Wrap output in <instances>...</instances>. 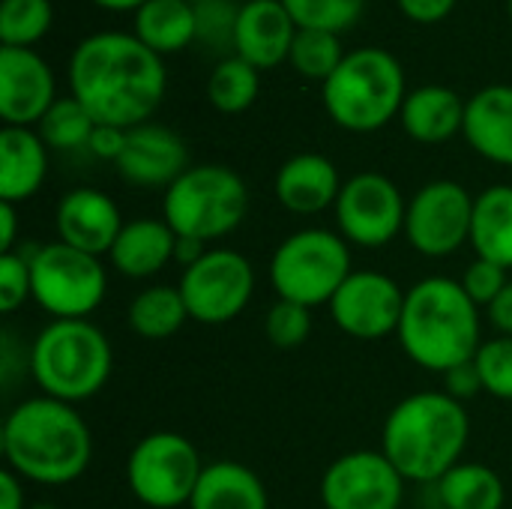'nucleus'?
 <instances>
[{
    "mask_svg": "<svg viewBox=\"0 0 512 509\" xmlns=\"http://www.w3.org/2000/svg\"><path fill=\"white\" fill-rule=\"evenodd\" d=\"M177 234L165 219H129L114 240L108 261L117 273L129 279H147L174 261Z\"/></svg>",
    "mask_w": 512,
    "mask_h": 509,
    "instance_id": "nucleus-24",
    "label": "nucleus"
},
{
    "mask_svg": "<svg viewBox=\"0 0 512 509\" xmlns=\"http://www.w3.org/2000/svg\"><path fill=\"white\" fill-rule=\"evenodd\" d=\"M435 489L444 509H504L507 501L501 474L480 462H459L435 483Z\"/></svg>",
    "mask_w": 512,
    "mask_h": 509,
    "instance_id": "nucleus-28",
    "label": "nucleus"
},
{
    "mask_svg": "<svg viewBox=\"0 0 512 509\" xmlns=\"http://www.w3.org/2000/svg\"><path fill=\"white\" fill-rule=\"evenodd\" d=\"M57 102V81L36 48H0V117L3 126H39Z\"/></svg>",
    "mask_w": 512,
    "mask_h": 509,
    "instance_id": "nucleus-16",
    "label": "nucleus"
},
{
    "mask_svg": "<svg viewBox=\"0 0 512 509\" xmlns=\"http://www.w3.org/2000/svg\"><path fill=\"white\" fill-rule=\"evenodd\" d=\"M405 477L381 450H354L330 462L321 477L324 509H399Z\"/></svg>",
    "mask_w": 512,
    "mask_h": 509,
    "instance_id": "nucleus-14",
    "label": "nucleus"
},
{
    "mask_svg": "<svg viewBox=\"0 0 512 509\" xmlns=\"http://www.w3.org/2000/svg\"><path fill=\"white\" fill-rule=\"evenodd\" d=\"M54 225H57L60 243L102 258L111 252V246L120 237L126 222L111 195H105L102 189H93V186H78L60 198Z\"/></svg>",
    "mask_w": 512,
    "mask_h": 509,
    "instance_id": "nucleus-18",
    "label": "nucleus"
},
{
    "mask_svg": "<svg viewBox=\"0 0 512 509\" xmlns=\"http://www.w3.org/2000/svg\"><path fill=\"white\" fill-rule=\"evenodd\" d=\"M6 468L27 483L66 486L75 483L93 459V438L75 405L51 396L18 402L0 432Z\"/></svg>",
    "mask_w": 512,
    "mask_h": 509,
    "instance_id": "nucleus-2",
    "label": "nucleus"
},
{
    "mask_svg": "<svg viewBox=\"0 0 512 509\" xmlns=\"http://www.w3.org/2000/svg\"><path fill=\"white\" fill-rule=\"evenodd\" d=\"M237 15H240V6H234L231 0L195 6V21H198L195 42H201L210 51H234Z\"/></svg>",
    "mask_w": 512,
    "mask_h": 509,
    "instance_id": "nucleus-37",
    "label": "nucleus"
},
{
    "mask_svg": "<svg viewBox=\"0 0 512 509\" xmlns=\"http://www.w3.org/2000/svg\"><path fill=\"white\" fill-rule=\"evenodd\" d=\"M207 255L204 243L201 240H192V237H177V246H174V264H180L183 270L198 264L201 258Z\"/></svg>",
    "mask_w": 512,
    "mask_h": 509,
    "instance_id": "nucleus-46",
    "label": "nucleus"
},
{
    "mask_svg": "<svg viewBox=\"0 0 512 509\" xmlns=\"http://www.w3.org/2000/svg\"><path fill=\"white\" fill-rule=\"evenodd\" d=\"M261 93V69L231 54L219 60L207 78V99L219 114H243Z\"/></svg>",
    "mask_w": 512,
    "mask_h": 509,
    "instance_id": "nucleus-30",
    "label": "nucleus"
},
{
    "mask_svg": "<svg viewBox=\"0 0 512 509\" xmlns=\"http://www.w3.org/2000/svg\"><path fill=\"white\" fill-rule=\"evenodd\" d=\"M33 300L30 258L24 252H0V312L12 315Z\"/></svg>",
    "mask_w": 512,
    "mask_h": 509,
    "instance_id": "nucleus-38",
    "label": "nucleus"
},
{
    "mask_svg": "<svg viewBox=\"0 0 512 509\" xmlns=\"http://www.w3.org/2000/svg\"><path fill=\"white\" fill-rule=\"evenodd\" d=\"M474 195L456 180H432L414 192L405 216L411 249L426 258H447L471 243Z\"/></svg>",
    "mask_w": 512,
    "mask_h": 509,
    "instance_id": "nucleus-13",
    "label": "nucleus"
},
{
    "mask_svg": "<svg viewBox=\"0 0 512 509\" xmlns=\"http://www.w3.org/2000/svg\"><path fill=\"white\" fill-rule=\"evenodd\" d=\"M297 30L282 0H246L237 15L234 54L261 72L276 69L291 57Z\"/></svg>",
    "mask_w": 512,
    "mask_h": 509,
    "instance_id": "nucleus-19",
    "label": "nucleus"
},
{
    "mask_svg": "<svg viewBox=\"0 0 512 509\" xmlns=\"http://www.w3.org/2000/svg\"><path fill=\"white\" fill-rule=\"evenodd\" d=\"M186 3H192V6H204V3H216V0H186Z\"/></svg>",
    "mask_w": 512,
    "mask_h": 509,
    "instance_id": "nucleus-48",
    "label": "nucleus"
},
{
    "mask_svg": "<svg viewBox=\"0 0 512 509\" xmlns=\"http://www.w3.org/2000/svg\"><path fill=\"white\" fill-rule=\"evenodd\" d=\"M132 33L159 57L177 54L198 36L195 6L186 0H147L132 15Z\"/></svg>",
    "mask_w": 512,
    "mask_h": 509,
    "instance_id": "nucleus-27",
    "label": "nucleus"
},
{
    "mask_svg": "<svg viewBox=\"0 0 512 509\" xmlns=\"http://www.w3.org/2000/svg\"><path fill=\"white\" fill-rule=\"evenodd\" d=\"M180 294L189 318L207 327L234 321L255 294V267L237 249H207V255L186 267Z\"/></svg>",
    "mask_w": 512,
    "mask_h": 509,
    "instance_id": "nucleus-11",
    "label": "nucleus"
},
{
    "mask_svg": "<svg viewBox=\"0 0 512 509\" xmlns=\"http://www.w3.org/2000/svg\"><path fill=\"white\" fill-rule=\"evenodd\" d=\"M462 135L477 156L512 168V84H489L468 99Z\"/></svg>",
    "mask_w": 512,
    "mask_h": 509,
    "instance_id": "nucleus-21",
    "label": "nucleus"
},
{
    "mask_svg": "<svg viewBox=\"0 0 512 509\" xmlns=\"http://www.w3.org/2000/svg\"><path fill=\"white\" fill-rule=\"evenodd\" d=\"M126 132H129V129L102 126V123H99L96 132H93V138H90V144H87V150H90L93 156L105 159V162H117L120 153H123V147H126Z\"/></svg>",
    "mask_w": 512,
    "mask_h": 509,
    "instance_id": "nucleus-42",
    "label": "nucleus"
},
{
    "mask_svg": "<svg viewBox=\"0 0 512 509\" xmlns=\"http://www.w3.org/2000/svg\"><path fill=\"white\" fill-rule=\"evenodd\" d=\"M396 339L411 363L447 375L480 351V306L450 276L420 279L405 294Z\"/></svg>",
    "mask_w": 512,
    "mask_h": 509,
    "instance_id": "nucleus-3",
    "label": "nucleus"
},
{
    "mask_svg": "<svg viewBox=\"0 0 512 509\" xmlns=\"http://www.w3.org/2000/svg\"><path fill=\"white\" fill-rule=\"evenodd\" d=\"M333 210L339 234L360 249H384L405 234V195L378 171H360L348 177Z\"/></svg>",
    "mask_w": 512,
    "mask_h": 509,
    "instance_id": "nucleus-12",
    "label": "nucleus"
},
{
    "mask_svg": "<svg viewBox=\"0 0 512 509\" xmlns=\"http://www.w3.org/2000/svg\"><path fill=\"white\" fill-rule=\"evenodd\" d=\"M300 30H327L345 33L351 30L366 9V0H282Z\"/></svg>",
    "mask_w": 512,
    "mask_h": 509,
    "instance_id": "nucleus-34",
    "label": "nucleus"
},
{
    "mask_svg": "<svg viewBox=\"0 0 512 509\" xmlns=\"http://www.w3.org/2000/svg\"><path fill=\"white\" fill-rule=\"evenodd\" d=\"M408 96L405 69L387 48L348 51L339 69L321 84L327 117L348 132H378L399 117Z\"/></svg>",
    "mask_w": 512,
    "mask_h": 509,
    "instance_id": "nucleus-6",
    "label": "nucleus"
},
{
    "mask_svg": "<svg viewBox=\"0 0 512 509\" xmlns=\"http://www.w3.org/2000/svg\"><path fill=\"white\" fill-rule=\"evenodd\" d=\"M342 177L333 159L324 153H297L282 162L273 180L276 201L297 216H315L336 207L342 192Z\"/></svg>",
    "mask_w": 512,
    "mask_h": 509,
    "instance_id": "nucleus-20",
    "label": "nucleus"
},
{
    "mask_svg": "<svg viewBox=\"0 0 512 509\" xmlns=\"http://www.w3.org/2000/svg\"><path fill=\"white\" fill-rule=\"evenodd\" d=\"M72 96L102 126L135 129L150 123L168 90V69L135 33L99 30L84 36L69 57Z\"/></svg>",
    "mask_w": 512,
    "mask_h": 509,
    "instance_id": "nucleus-1",
    "label": "nucleus"
},
{
    "mask_svg": "<svg viewBox=\"0 0 512 509\" xmlns=\"http://www.w3.org/2000/svg\"><path fill=\"white\" fill-rule=\"evenodd\" d=\"M474 363L483 381V393L501 402H512V336L486 339Z\"/></svg>",
    "mask_w": 512,
    "mask_h": 509,
    "instance_id": "nucleus-35",
    "label": "nucleus"
},
{
    "mask_svg": "<svg viewBox=\"0 0 512 509\" xmlns=\"http://www.w3.org/2000/svg\"><path fill=\"white\" fill-rule=\"evenodd\" d=\"M114 354L108 336L90 321H48L27 354V369L42 396L66 405L93 399L111 378Z\"/></svg>",
    "mask_w": 512,
    "mask_h": 509,
    "instance_id": "nucleus-5",
    "label": "nucleus"
},
{
    "mask_svg": "<svg viewBox=\"0 0 512 509\" xmlns=\"http://www.w3.org/2000/svg\"><path fill=\"white\" fill-rule=\"evenodd\" d=\"M465 108L468 99H462L453 87L423 84L405 96L399 123L417 144H447L465 129Z\"/></svg>",
    "mask_w": 512,
    "mask_h": 509,
    "instance_id": "nucleus-23",
    "label": "nucleus"
},
{
    "mask_svg": "<svg viewBox=\"0 0 512 509\" xmlns=\"http://www.w3.org/2000/svg\"><path fill=\"white\" fill-rule=\"evenodd\" d=\"M459 282L480 309H489L498 300V294L510 285L507 270L495 261H486V258H474Z\"/></svg>",
    "mask_w": 512,
    "mask_h": 509,
    "instance_id": "nucleus-39",
    "label": "nucleus"
},
{
    "mask_svg": "<svg viewBox=\"0 0 512 509\" xmlns=\"http://www.w3.org/2000/svg\"><path fill=\"white\" fill-rule=\"evenodd\" d=\"M18 240V210L15 204L0 201V252H12Z\"/></svg>",
    "mask_w": 512,
    "mask_h": 509,
    "instance_id": "nucleus-45",
    "label": "nucleus"
},
{
    "mask_svg": "<svg viewBox=\"0 0 512 509\" xmlns=\"http://www.w3.org/2000/svg\"><path fill=\"white\" fill-rule=\"evenodd\" d=\"M459 0H396L399 12L414 24H441L453 15Z\"/></svg>",
    "mask_w": 512,
    "mask_h": 509,
    "instance_id": "nucleus-40",
    "label": "nucleus"
},
{
    "mask_svg": "<svg viewBox=\"0 0 512 509\" xmlns=\"http://www.w3.org/2000/svg\"><path fill=\"white\" fill-rule=\"evenodd\" d=\"M345 48L339 33H327V30H297V39L291 45V57L288 63L294 66L297 75L309 78V81H327L339 63L345 60Z\"/></svg>",
    "mask_w": 512,
    "mask_h": 509,
    "instance_id": "nucleus-33",
    "label": "nucleus"
},
{
    "mask_svg": "<svg viewBox=\"0 0 512 509\" xmlns=\"http://www.w3.org/2000/svg\"><path fill=\"white\" fill-rule=\"evenodd\" d=\"M249 210V189L228 165H192L162 198V219L177 237L201 243L222 240L240 228Z\"/></svg>",
    "mask_w": 512,
    "mask_h": 509,
    "instance_id": "nucleus-7",
    "label": "nucleus"
},
{
    "mask_svg": "<svg viewBox=\"0 0 512 509\" xmlns=\"http://www.w3.org/2000/svg\"><path fill=\"white\" fill-rule=\"evenodd\" d=\"M54 24L51 0H3L0 48H36Z\"/></svg>",
    "mask_w": 512,
    "mask_h": 509,
    "instance_id": "nucleus-31",
    "label": "nucleus"
},
{
    "mask_svg": "<svg viewBox=\"0 0 512 509\" xmlns=\"http://www.w3.org/2000/svg\"><path fill=\"white\" fill-rule=\"evenodd\" d=\"M471 420L459 399L444 390L405 396L384 420L381 453L408 483H438L462 462Z\"/></svg>",
    "mask_w": 512,
    "mask_h": 509,
    "instance_id": "nucleus-4",
    "label": "nucleus"
},
{
    "mask_svg": "<svg viewBox=\"0 0 512 509\" xmlns=\"http://www.w3.org/2000/svg\"><path fill=\"white\" fill-rule=\"evenodd\" d=\"M48 174V144L30 126L0 129V201L24 204L30 201Z\"/></svg>",
    "mask_w": 512,
    "mask_h": 509,
    "instance_id": "nucleus-22",
    "label": "nucleus"
},
{
    "mask_svg": "<svg viewBox=\"0 0 512 509\" xmlns=\"http://www.w3.org/2000/svg\"><path fill=\"white\" fill-rule=\"evenodd\" d=\"M93 6H99V9H108V12H138L147 0H90Z\"/></svg>",
    "mask_w": 512,
    "mask_h": 509,
    "instance_id": "nucleus-47",
    "label": "nucleus"
},
{
    "mask_svg": "<svg viewBox=\"0 0 512 509\" xmlns=\"http://www.w3.org/2000/svg\"><path fill=\"white\" fill-rule=\"evenodd\" d=\"M351 273L348 240L327 228L288 234L270 258V285L276 297L309 309L330 306Z\"/></svg>",
    "mask_w": 512,
    "mask_h": 509,
    "instance_id": "nucleus-8",
    "label": "nucleus"
},
{
    "mask_svg": "<svg viewBox=\"0 0 512 509\" xmlns=\"http://www.w3.org/2000/svg\"><path fill=\"white\" fill-rule=\"evenodd\" d=\"M507 12H510V21H512V0H507Z\"/></svg>",
    "mask_w": 512,
    "mask_h": 509,
    "instance_id": "nucleus-50",
    "label": "nucleus"
},
{
    "mask_svg": "<svg viewBox=\"0 0 512 509\" xmlns=\"http://www.w3.org/2000/svg\"><path fill=\"white\" fill-rule=\"evenodd\" d=\"M405 294L408 291L387 273L354 270L330 300V315L345 336L375 342L399 330Z\"/></svg>",
    "mask_w": 512,
    "mask_h": 509,
    "instance_id": "nucleus-15",
    "label": "nucleus"
},
{
    "mask_svg": "<svg viewBox=\"0 0 512 509\" xmlns=\"http://www.w3.org/2000/svg\"><path fill=\"white\" fill-rule=\"evenodd\" d=\"M204 468L198 447L186 435L150 432L126 459V483L144 507H189Z\"/></svg>",
    "mask_w": 512,
    "mask_h": 509,
    "instance_id": "nucleus-10",
    "label": "nucleus"
},
{
    "mask_svg": "<svg viewBox=\"0 0 512 509\" xmlns=\"http://www.w3.org/2000/svg\"><path fill=\"white\" fill-rule=\"evenodd\" d=\"M96 126L99 123L90 117V111L69 93L51 105V111L39 120L36 132L42 135L48 150H78L90 144Z\"/></svg>",
    "mask_w": 512,
    "mask_h": 509,
    "instance_id": "nucleus-32",
    "label": "nucleus"
},
{
    "mask_svg": "<svg viewBox=\"0 0 512 509\" xmlns=\"http://www.w3.org/2000/svg\"><path fill=\"white\" fill-rule=\"evenodd\" d=\"M483 390V381H480V372H477V363H465V366H456L444 375V393H450L453 399L465 402L471 396H477Z\"/></svg>",
    "mask_w": 512,
    "mask_h": 509,
    "instance_id": "nucleus-41",
    "label": "nucleus"
},
{
    "mask_svg": "<svg viewBox=\"0 0 512 509\" xmlns=\"http://www.w3.org/2000/svg\"><path fill=\"white\" fill-rule=\"evenodd\" d=\"M27 509H57L54 504H33V507H27Z\"/></svg>",
    "mask_w": 512,
    "mask_h": 509,
    "instance_id": "nucleus-49",
    "label": "nucleus"
},
{
    "mask_svg": "<svg viewBox=\"0 0 512 509\" xmlns=\"http://www.w3.org/2000/svg\"><path fill=\"white\" fill-rule=\"evenodd\" d=\"M120 177L141 189H168L189 165L186 141L159 123H141L126 132V147L114 162Z\"/></svg>",
    "mask_w": 512,
    "mask_h": 509,
    "instance_id": "nucleus-17",
    "label": "nucleus"
},
{
    "mask_svg": "<svg viewBox=\"0 0 512 509\" xmlns=\"http://www.w3.org/2000/svg\"><path fill=\"white\" fill-rule=\"evenodd\" d=\"M126 318L135 336L162 342L180 333V327L189 321V309L177 285H150L141 294H135Z\"/></svg>",
    "mask_w": 512,
    "mask_h": 509,
    "instance_id": "nucleus-29",
    "label": "nucleus"
},
{
    "mask_svg": "<svg viewBox=\"0 0 512 509\" xmlns=\"http://www.w3.org/2000/svg\"><path fill=\"white\" fill-rule=\"evenodd\" d=\"M471 249L477 258L512 270V186L498 183L474 198Z\"/></svg>",
    "mask_w": 512,
    "mask_h": 509,
    "instance_id": "nucleus-26",
    "label": "nucleus"
},
{
    "mask_svg": "<svg viewBox=\"0 0 512 509\" xmlns=\"http://www.w3.org/2000/svg\"><path fill=\"white\" fill-rule=\"evenodd\" d=\"M189 509H270L261 477L231 459L204 468Z\"/></svg>",
    "mask_w": 512,
    "mask_h": 509,
    "instance_id": "nucleus-25",
    "label": "nucleus"
},
{
    "mask_svg": "<svg viewBox=\"0 0 512 509\" xmlns=\"http://www.w3.org/2000/svg\"><path fill=\"white\" fill-rule=\"evenodd\" d=\"M30 282L33 303L51 315V321L90 318L108 291V273L96 255L72 249L60 240L33 246Z\"/></svg>",
    "mask_w": 512,
    "mask_h": 509,
    "instance_id": "nucleus-9",
    "label": "nucleus"
},
{
    "mask_svg": "<svg viewBox=\"0 0 512 509\" xmlns=\"http://www.w3.org/2000/svg\"><path fill=\"white\" fill-rule=\"evenodd\" d=\"M0 509H27L24 480L9 468L0 471Z\"/></svg>",
    "mask_w": 512,
    "mask_h": 509,
    "instance_id": "nucleus-43",
    "label": "nucleus"
},
{
    "mask_svg": "<svg viewBox=\"0 0 512 509\" xmlns=\"http://www.w3.org/2000/svg\"><path fill=\"white\" fill-rule=\"evenodd\" d=\"M264 333L270 345L282 351L300 348L312 333V309L291 300H276L264 315Z\"/></svg>",
    "mask_w": 512,
    "mask_h": 509,
    "instance_id": "nucleus-36",
    "label": "nucleus"
},
{
    "mask_svg": "<svg viewBox=\"0 0 512 509\" xmlns=\"http://www.w3.org/2000/svg\"><path fill=\"white\" fill-rule=\"evenodd\" d=\"M486 312H489L492 327H495L501 336H512V282L498 294V300H495Z\"/></svg>",
    "mask_w": 512,
    "mask_h": 509,
    "instance_id": "nucleus-44",
    "label": "nucleus"
}]
</instances>
